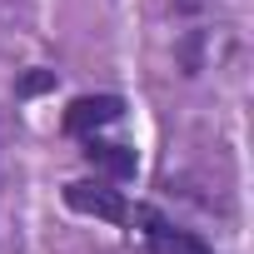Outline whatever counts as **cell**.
Instances as JSON below:
<instances>
[{"label": "cell", "instance_id": "6da1fadb", "mask_svg": "<svg viewBox=\"0 0 254 254\" xmlns=\"http://www.w3.org/2000/svg\"><path fill=\"white\" fill-rule=\"evenodd\" d=\"M65 204L75 209V214H95V219H110V224H155L160 214L155 209H140V204H125L110 185H100V180H75V185H65Z\"/></svg>", "mask_w": 254, "mask_h": 254}, {"label": "cell", "instance_id": "7a4b0ae2", "mask_svg": "<svg viewBox=\"0 0 254 254\" xmlns=\"http://www.w3.org/2000/svg\"><path fill=\"white\" fill-rule=\"evenodd\" d=\"M120 115H125L120 95H80L65 110V135H95L100 125H115Z\"/></svg>", "mask_w": 254, "mask_h": 254}, {"label": "cell", "instance_id": "5b68a950", "mask_svg": "<svg viewBox=\"0 0 254 254\" xmlns=\"http://www.w3.org/2000/svg\"><path fill=\"white\" fill-rule=\"evenodd\" d=\"M40 90H55V70H30V75L15 85V95H40Z\"/></svg>", "mask_w": 254, "mask_h": 254}, {"label": "cell", "instance_id": "3957f363", "mask_svg": "<svg viewBox=\"0 0 254 254\" xmlns=\"http://www.w3.org/2000/svg\"><path fill=\"white\" fill-rule=\"evenodd\" d=\"M150 239V254H214L199 234H190V229H175V224H165V219H155L150 229H145Z\"/></svg>", "mask_w": 254, "mask_h": 254}, {"label": "cell", "instance_id": "277c9868", "mask_svg": "<svg viewBox=\"0 0 254 254\" xmlns=\"http://www.w3.org/2000/svg\"><path fill=\"white\" fill-rule=\"evenodd\" d=\"M85 160H90L100 175H110V180H130V175H135V150H130V145L90 140V145H85Z\"/></svg>", "mask_w": 254, "mask_h": 254}]
</instances>
